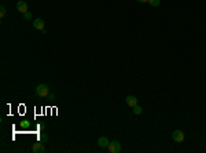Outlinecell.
<instances>
[{
	"label": "cell",
	"instance_id": "cell-8",
	"mask_svg": "<svg viewBox=\"0 0 206 153\" xmlns=\"http://www.w3.org/2000/svg\"><path fill=\"white\" fill-rule=\"evenodd\" d=\"M110 144V141L106 137H100V138L98 139V145L100 146V148H107Z\"/></svg>",
	"mask_w": 206,
	"mask_h": 153
},
{
	"label": "cell",
	"instance_id": "cell-2",
	"mask_svg": "<svg viewBox=\"0 0 206 153\" xmlns=\"http://www.w3.org/2000/svg\"><path fill=\"white\" fill-rule=\"evenodd\" d=\"M107 150L110 153H120L121 152V145H120V142L118 141H111L107 146Z\"/></svg>",
	"mask_w": 206,
	"mask_h": 153
},
{
	"label": "cell",
	"instance_id": "cell-9",
	"mask_svg": "<svg viewBox=\"0 0 206 153\" xmlns=\"http://www.w3.org/2000/svg\"><path fill=\"white\" fill-rule=\"evenodd\" d=\"M148 3H150V6H152V7H158V6L161 4V0H148Z\"/></svg>",
	"mask_w": 206,
	"mask_h": 153
},
{
	"label": "cell",
	"instance_id": "cell-11",
	"mask_svg": "<svg viewBox=\"0 0 206 153\" xmlns=\"http://www.w3.org/2000/svg\"><path fill=\"white\" fill-rule=\"evenodd\" d=\"M23 20H25V21H30V20H32V13H30V11L25 13V14H23Z\"/></svg>",
	"mask_w": 206,
	"mask_h": 153
},
{
	"label": "cell",
	"instance_id": "cell-13",
	"mask_svg": "<svg viewBox=\"0 0 206 153\" xmlns=\"http://www.w3.org/2000/svg\"><path fill=\"white\" fill-rule=\"evenodd\" d=\"M6 7H4V6H1V7H0V17H1V18H3V17H6Z\"/></svg>",
	"mask_w": 206,
	"mask_h": 153
},
{
	"label": "cell",
	"instance_id": "cell-14",
	"mask_svg": "<svg viewBox=\"0 0 206 153\" xmlns=\"http://www.w3.org/2000/svg\"><path fill=\"white\" fill-rule=\"evenodd\" d=\"M47 98L49 99V101H54V99H55V95H54V94H48Z\"/></svg>",
	"mask_w": 206,
	"mask_h": 153
},
{
	"label": "cell",
	"instance_id": "cell-3",
	"mask_svg": "<svg viewBox=\"0 0 206 153\" xmlns=\"http://www.w3.org/2000/svg\"><path fill=\"white\" fill-rule=\"evenodd\" d=\"M172 138L175 142H183L184 141V132L181 130H175L173 134H172Z\"/></svg>",
	"mask_w": 206,
	"mask_h": 153
},
{
	"label": "cell",
	"instance_id": "cell-5",
	"mask_svg": "<svg viewBox=\"0 0 206 153\" xmlns=\"http://www.w3.org/2000/svg\"><path fill=\"white\" fill-rule=\"evenodd\" d=\"M27 8H29V6H27L26 1H23V0H19V1L17 3V10H18L19 13H22V14L27 13Z\"/></svg>",
	"mask_w": 206,
	"mask_h": 153
},
{
	"label": "cell",
	"instance_id": "cell-1",
	"mask_svg": "<svg viewBox=\"0 0 206 153\" xmlns=\"http://www.w3.org/2000/svg\"><path fill=\"white\" fill-rule=\"evenodd\" d=\"M48 94H49V88H48L47 84L41 83L36 87V95L39 98H47Z\"/></svg>",
	"mask_w": 206,
	"mask_h": 153
},
{
	"label": "cell",
	"instance_id": "cell-12",
	"mask_svg": "<svg viewBox=\"0 0 206 153\" xmlns=\"http://www.w3.org/2000/svg\"><path fill=\"white\" fill-rule=\"evenodd\" d=\"M39 141H41V142H47L48 141V137L44 134V132H41V135L39 137Z\"/></svg>",
	"mask_w": 206,
	"mask_h": 153
},
{
	"label": "cell",
	"instance_id": "cell-4",
	"mask_svg": "<svg viewBox=\"0 0 206 153\" xmlns=\"http://www.w3.org/2000/svg\"><path fill=\"white\" fill-rule=\"evenodd\" d=\"M32 152H33V153H43V152H45V148H44V145H43V142H41V141H39V142H36V144H33V145H32Z\"/></svg>",
	"mask_w": 206,
	"mask_h": 153
},
{
	"label": "cell",
	"instance_id": "cell-7",
	"mask_svg": "<svg viewBox=\"0 0 206 153\" xmlns=\"http://www.w3.org/2000/svg\"><path fill=\"white\" fill-rule=\"evenodd\" d=\"M33 28L39 29V30L44 29V21H43L41 18H36V20H33Z\"/></svg>",
	"mask_w": 206,
	"mask_h": 153
},
{
	"label": "cell",
	"instance_id": "cell-15",
	"mask_svg": "<svg viewBox=\"0 0 206 153\" xmlns=\"http://www.w3.org/2000/svg\"><path fill=\"white\" fill-rule=\"evenodd\" d=\"M22 127H25V128H26V127H29V123H26V121H23V123H22Z\"/></svg>",
	"mask_w": 206,
	"mask_h": 153
},
{
	"label": "cell",
	"instance_id": "cell-10",
	"mask_svg": "<svg viewBox=\"0 0 206 153\" xmlns=\"http://www.w3.org/2000/svg\"><path fill=\"white\" fill-rule=\"evenodd\" d=\"M132 109H133V113H135V115H140V113H142V106H139V105H136V106L132 108Z\"/></svg>",
	"mask_w": 206,
	"mask_h": 153
},
{
	"label": "cell",
	"instance_id": "cell-16",
	"mask_svg": "<svg viewBox=\"0 0 206 153\" xmlns=\"http://www.w3.org/2000/svg\"><path fill=\"white\" fill-rule=\"evenodd\" d=\"M139 3H148V0H137Z\"/></svg>",
	"mask_w": 206,
	"mask_h": 153
},
{
	"label": "cell",
	"instance_id": "cell-6",
	"mask_svg": "<svg viewBox=\"0 0 206 153\" xmlns=\"http://www.w3.org/2000/svg\"><path fill=\"white\" fill-rule=\"evenodd\" d=\"M125 102H126V105L129 108H135L137 105V98L135 95H128V97L125 98Z\"/></svg>",
	"mask_w": 206,
	"mask_h": 153
}]
</instances>
